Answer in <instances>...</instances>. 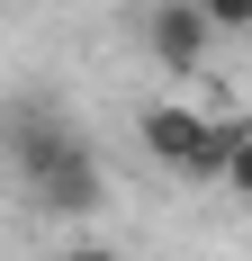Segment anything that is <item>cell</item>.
<instances>
[{"label":"cell","mask_w":252,"mask_h":261,"mask_svg":"<svg viewBox=\"0 0 252 261\" xmlns=\"http://www.w3.org/2000/svg\"><path fill=\"white\" fill-rule=\"evenodd\" d=\"M0 153L9 171L27 180V198L45 216H99L108 207V171H99V144L72 126V108L54 90H18L0 108Z\"/></svg>","instance_id":"cell-1"},{"label":"cell","mask_w":252,"mask_h":261,"mask_svg":"<svg viewBox=\"0 0 252 261\" xmlns=\"http://www.w3.org/2000/svg\"><path fill=\"white\" fill-rule=\"evenodd\" d=\"M135 144H144L162 171H180V180H225V153H234V126H216V117H198L189 99H153L144 117H135Z\"/></svg>","instance_id":"cell-2"},{"label":"cell","mask_w":252,"mask_h":261,"mask_svg":"<svg viewBox=\"0 0 252 261\" xmlns=\"http://www.w3.org/2000/svg\"><path fill=\"white\" fill-rule=\"evenodd\" d=\"M207 45H216V36H207V18L189 9V0H153V9H144V54L171 81H198L207 72Z\"/></svg>","instance_id":"cell-3"},{"label":"cell","mask_w":252,"mask_h":261,"mask_svg":"<svg viewBox=\"0 0 252 261\" xmlns=\"http://www.w3.org/2000/svg\"><path fill=\"white\" fill-rule=\"evenodd\" d=\"M207 18V36H252V0H189Z\"/></svg>","instance_id":"cell-4"},{"label":"cell","mask_w":252,"mask_h":261,"mask_svg":"<svg viewBox=\"0 0 252 261\" xmlns=\"http://www.w3.org/2000/svg\"><path fill=\"white\" fill-rule=\"evenodd\" d=\"M225 189L252 198V126H234V153H225Z\"/></svg>","instance_id":"cell-5"},{"label":"cell","mask_w":252,"mask_h":261,"mask_svg":"<svg viewBox=\"0 0 252 261\" xmlns=\"http://www.w3.org/2000/svg\"><path fill=\"white\" fill-rule=\"evenodd\" d=\"M63 261H135V252H117V243H99V234H81V243H63Z\"/></svg>","instance_id":"cell-6"}]
</instances>
